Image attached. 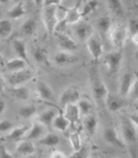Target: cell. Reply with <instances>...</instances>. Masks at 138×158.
Segmentation results:
<instances>
[{"mask_svg": "<svg viewBox=\"0 0 138 158\" xmlns=\"http://www.w3.org/2000/svg\"><path fill=\"white\" fill-rule=\"evenodd\" d=\"M43 20L48 35L54 33V30L58 23L57 9L61 5L60 1H44L43 3Z\"/></svg>", "mask_w": 138, "mask_h": 158, "instance_id": "cell-1", "label": "cell"}, {"mask_svg": "<svg viewBox=\"0 0 138 158\" xmlns=\"http://www.w3.org/2000/svg\"><path fill=\"white\" fill-rule=\"evenodd\" d=\"M89 78H90L92 94L94 98H95V100L98 104L105 103L108 91L105 82L103 81L100 73L98 72V69L96 67H92L90 72H89Z\"/></svg>", "mask_w": 138, "mask_h": 158, "instance_id": "cell-2", "label": "cell"}, {"mask_svg": "<svg viewBox=\"0 0 138 158\" xmlns=\"http://www.w3.org/2000/svg\"><path fill=\"white\" fill-rule=\"evenodd\" d=\"M108 35L112 46L118 52H121V49L123 48L126 43L128 36H129L127 31V27L122 24H112V26Z\"/></svg>", "mask_w": 138, "mask_h": 158, "instance_id": "cell-3", "label": "cell"}, {"mask_svg": "<svg viewBox=\"0 0 138 158\" xmlns=\"http://www.w3.org/2000/svg\"><path fill=\"white\" fill-rule=\"evenodd\" d=\"M36 73H37L36 69H34V68L32 69L26 68V69H23V70L11 72L8 74L7 81L12 87L20 86V85H22V84H24L25 82L29 81L30 79H32L36 75Z\"/></svg>", "mask_w": 138, "mask_h": 158, "instance_id": "cell-4", "label": "cell"}, {"mask_svg": "<svg viewBox=\"0 0 138 158\" xmlns=\"http://www.w3.org/2000/svg\"><path fill=\"white\" fill-rule=\"evenodd\" d=\"M122 61V53L121 52H112L107 53L103 57V63L107 67L108 73L115 74L120 69Z\"/></svg>", "mask_w": 138, "mask_h": 158, "instance_id": "cell-5", "label": "cell"}, {"mask_svg": "<svg viewBox=\"0 0 138 158\" xmlns=\"http://www.w3.org/2000/svg\"><path fill=\"white\" fill-rule=\"evenodd\" d=\"M121 133L124 143H134L137 140V131L128 118H123L121 121Z\"/></svg>", "mask_w": 138, "mask_h": 158, "instance_id": "cell-6", "label": "cell"}, {"mask_svg": "<svg viewBox=\"0 0 138 158\" xmlns=\"http://www.w3.org/2000/svg\"><path fill=\"white\" fill-rule=\"evenodd\" d=\"M79 100H80V91L75 86H70L61 93L59 104L63 109L70 104H76Z\"/></svg>", "mask_w": 138, "mask_h": 158, "instance_id": "cell-7", "label": "cell"}, {"mask_svg": "<svg viewBox=\"0 0 138 158\" xmlns=\"http://www.w3.org/2000/svg\"><path fill=\"white\" fill-rule=\"evenodd\" d=\"M87 48L90 52L92 58L95 60V62H98L100 60V58L103 56L104 53V46L100 38L94 36V35L91 38H89L87 41Z\"/></svg>", "mask_w": 138, "mask_h": 158, "instance_id": "cell-8", "label": "cell"}, {"mask_svg": "<svg viewBox=\"0 0 138 158\" xmlns=\"http://www.w3.org/2000/svg\"><path fill=\"white\" fill-rule=\"evenodd\" d=\"M105 104L107 108L108 109V111L113 112V113L121 110L122 108H124L127 105V103L123 97H121L120 95L117 96L111 93L108 94V96L105 100Z\"/></svg>", "mask_w": 138, "mask_h": 158, "instance_id": "cell-9", "label": "cell"}, {"mask_svg": "<svg viewBox=\"0 0 138 158\" xmlns=\"http://www.w3.org/2000/svg\"><path fill=\"white\" fill-rule=\"evenodd\" d=\"M103 136H104V139H105L106 142H108V144H112L116 147H121V148L125 146L124 141L118 136V133H117V131L116 130V127H106L105 131H104Z\"/></svg>", "mask_w": 138, "mask_h": 158, "instance_id": "cell-10", "label": "cell"}, {"mask_svg": "<svg viewBox=\"0 0 138 158\" xmlns=\"http://www.w3.org/2000/svg\"><path fill=\"white\" fill-rule=\"evenodd\" d=\"M74 33L80 41H88L89 38L93 36V27L86 21H79L75 24Z\"/></svg>", "mask_w": 138, "mask_h": 158, "instance_id": "cell-11", "label": "cell"}, {"mask_svg": "<svg viewBox=\"0 0 138 158\" xmlns=\"http://www.w3.org/2000/svg\"><path fill=\"white\" fill-rule=\"evenodd\" d=\"M134 80H135V72L128 71L123 74L120 85V95L121 97L124 98L127 95H129Z\"/></svg>", "mask_w": 138, "mask_h": 158, "instance_id": "cell-12", "label": "cell"}, {"mask_svg": "<svg viewBox=\"0 0 138 158\" xmlns=\"http://www.w3.org/2000/svg\"><path fill=\"white\" fill-rule=\"evenodd\" d=\"M56 38H57L58 47L61 49V52H72L74 51H76L77 48L76 43L65 33H57Z\"/></svg>", "mask_w": 138, "mask_h": 158, "instance_id": "cell-13", "label": "cell"}, {"mask_svg": "<svg viewBox=\"0 0 138 158\" xmlns=\"http://www.w3.org/2000/svg\"><path fill=\"white\" fill-rule=\"evenodd\" d=\"M46 127L43 126L41 123L39 122H34L32 127H30L29 131L27 132L26 136H25L24 139H28V140H36L42 138L44 135H46Z\"/></svg>", "mask_w": 138, "mask_h": 158, "instance_id": "cell-14", "label": "cell"}, {"mask_svg": "<svg viewBox=\"0 0 138 158\" xmlns=\"http://www.w3.org/2000/svg\"><path fill=\"white\" fill-rule=\"evenodd\" d=\"M53 60L57 64V65L63 66V65H67V64L75 63L78 60V57L76 56H74L73 53L60 51L54 56Z\"/></svg>", "mask_w": 138, "mask_h": 158, "instance_id": "cell-15", "label": "cell"}, {"mask_svg": "<svg viewBox=\"0 0 138 158\" xmlns=\"http://www.w3.org/2000/svg\"><path fill=\"white\" fill-rule=\"evenodd\" d=\"M12 46H13L15 52H16L17 56H19V58L23 59V60H25L30 65L26 42H25L24 40H22V39H15V40H13V42H12Z\"/></svg>", "mask_w": 138, "mask_h": 158, "instance_id": "cell-16", "label": "cell"}, {"mask_svg": "<svg viewBox=\"0 0 138 158\" xmlns=\"http://www.w3.org/2000/svg\"><path fill=\"white\" fill-rule=\"evenodd\" d=\"M79 6H80V3H77L75 6L65 9L66 14L65 17L63 18V21L65 22L66 25L77 24L79 21H81L82 16H81V12H79Z\"/></svg>", "mask_w": 138, "mask_h": 158, "instance_id": "cell-17", "label": "cell"}, {"mask_svg": "<svg viewBox=\"0 0 138 158\" xmlns=\"http://www.w3.org/2000/svg\"><path fill=\"white\" fill-rule=\"evenodd\" d=\"M64 116L69 121L70 125L75 127L79 123V117H80V111L77 106V104H70L65 107V113Z\"/></svg>", "mask_w": 138, "mask_h": 158, "instance_id": "cell-18", "label": "cell"}, {"mask_svg": "<svg viewBox=\"0 0 138 158\" xmlns=\"http://www.w3.org/2000/svg\"><path fill=\"white\" fill-rule=\"evenodd\" d=\"M30 130V127L28 126H19L17 127H13L8 135L5 137L9 141H20L23 140L26 136L27 132Z\"/></svg>", "mask_w": 138, "mask_h": 158, "instance_id": "cell-19", "label": "cell"}, {"mask_svg": "<svg viewBox=\"0 0 138 158\" xmlns=\"http://www.w3.org/2000/svg\"><path fill=\"white\" fill-rule=\"evenodd\" d=\"M7 91L13 98L17 99V100H20V101L29 100L30 95H31L29 89L26 86H23V85L11 87V88H9Z\"/></svg>", "mask_w": 138, "mask_h": 158, "instance_id": "cell-20", "label": "cell"}, {"mask_svg": "<svg viewBox=\"0 0 138 158\" xmlns=\"http://www.w3.org/2000/svg\"><path fill=\"white\" fill-rule=\"evenodd\" d=\"M37 94L38 96L44 101H52L53 100V92L48 84L43 81H39L37 84Z\"/></svg>", "mask_w": 138, "mask_h": 158, "instance_id": "cell-21", "label": "cell"}, {"mask_svg": "<svg viewBox=\"0 0 138 158\" xmlns=\"http://www.w3.org/2000/svg\"><path fill=\"white\" fill-rule=\"evenodd\" d=\"M16 151L21 156H30L36 152V147L31 140L23 139L21 140L16 147Z\"/></svg>", "mask_w": 138, "mask_h": 158, "instance_id": "cell-22", "label": "cell"}, {"mask_svg": "<svg viewBox=\"0 0 138 158\" xmlns=\"http://www.w3.org/2000/svg\"><path fill=\"white\" fill-rule=\"evenodd\" d=\"M56 108L58 110V115H56V117L54 118L53 123H52V127L60 131H65L68 128V127L70 126V123H69V121L65 118V116H64L62 109L58 108V107H56Z\"/></svg>", "mask_w": 138, "mask_h": 158, "instance_id": "cell-23", "label": "cell"}, {"mask_svg": "<svg viewBox=\"0 0 138 158\" xmlns=\"http://www.w3.org/2000/svg\"><path fill=\"white\" fill-rule=\"evenodd\" d=\"M83 125L85 127L86 131L88 132V135L92 136L95 135V132L97 131V127H98V118L95 114H90L85 117L83 121Z\"/></svg>", "mask_w": 138, "mask_h": 158, "instance_id": "cell-24", "label": "cell"}, {"mask_svg": "<svg viewBox=\"0 0 138 158\" xmlns=\"http://www.w3.org/2000/svg\"><path fill=\"white\" fill-rule=\"evenodd\" d=\"M55 117H56L55 110H54V109H49V110L43 112L41 115L39 116L38 122L41 123L42 125L46 127H51L53 120Z\"/></svg>", "mask_w": 138, "mask_h": 158, "instance_id": "cell-25", "label": "cell"}, {"mask_svg": "<svg viewBox=\"0 0 138 158\" xmlns=\"http://www.w3.org/2000/svg\"><path fill=\"white\" fill-rule=\"evenodd\" d=\"M29 64L23 60L21 58H12L10 60L6 61L5 63V67L8 71H11V72H15V71H19V70H23V69H26L27 66Z\"/></svg>", "mask_w": 138, "mask_h": 158, "instance_id": "cell-26", "label": "cell"}, {"mask_svg": "<svg viewBox=\"0 0 138 158\" xmlns=\"http://www.w3.org/2000/svg\"><path fill=\"white\" fill-rule=\"evenodd\" d=\"M25 14H26V10H25L24 2L20 1L15 4L14 6L7 12V16L9 19L17 20V19H20L23 16H25Z\"/></svg>", "mask_w": 138, "mask_h": 158, "instance_id": "cell-27", "label": "cell"}, {"mask_svg": "<svg viewBox=\"0 0 138 158\" xmlns=\"http://www.w3.org/2000/svg\"><path fill=\"white\" fill-rule=\"evenodd\" d=\"M59 142H60V138H59V136L52 132L46 133L42 138L39 139V143L41 145L49 146V147L56 146L57 144H59Z\"/></svg>", "mask_w": 138, "mask_h": 158, "instance_id": "cell-28", "label": "cell"}, {"mask_svg": "<svg viewBox=\"0 0 138 158\" xmlns=\"http://www.w3.org/2000/svg\"><path fill=\"white\" fill-rule=\"evenodd\" d=\"M34 59L38 63L47 64L48 63V51L43 47H38L33 52Z\"/></svg>", "mask_w": 138, "mask_h": 158, "instance_id": "cell-29", "label": "cell"}, {"mask_svg": "<svg viewBox=\"0 0 138 158\" xmlns=\"http://www.w3.org/2000/svg\"><path fill=\"white\" fill-rule=\"evenodd\" d=\"M112 26V19L108 15H104V16L100 17L97 21V28L102 34H108Z\"/></svg>", "mask_w": 138, "mask_h": 158, "instance_id": "cell-30", "label": "cell"}, {"mask_svg": "<svg viewBox=\"0 0 138 158\" xmlns=\"http://www.w3.org/2000/svg\"><path fill=\"white\" fill-rule=\"evenodd\" d=\"M37 27H38V25H37L36 20L34 19H28L23 23L22 27H21V31L25 36L31 37L34 33H36Z\"/></svg>", "mask_w": 138, "mask_h": 158, "instance_id": "cell-31", "label": "cell"}, {"mask_svg": "<svg viewBox=\"0 0 138 158\" xmlns=\"http://www.w3.org/2000/svg\"><path fill=\"white\" fill-rule=\"evenodd\" d=\"M13 31L12 23L9 19L0 20V38L7 39Z\"/></svg>", "mask_w": 138, "mask_h": 158, "instance_id": "cell-32", "label": "cell"}, {"mask_svg": "<svg viewBox=\"0 0 138 158\" xmlns=\"http://www.w3.org/2000/svg\"><path fill=\"white\" fill-rule=\"evenodd\" d=\"M108 6L113 15L123 16V14H124V9H123L122 3L118 1V0H110V1H108Z\"/></svg>", "mask_w": 138, "mask_h": 158, "instance_id": "cell-33", "label": "cell"}, {"mask_svg": "<svg viewBox=\"0 0 138 158\" xmlns=\"http://www.w3.org/2000/svg\"><path fill=\"white\" fill-rule=\"evenodd\" d=\"M69 141H70V144H71V146L73 148V150L74 151H78L82 147L80 132L75 131L74 132L70 133V135H69Z\"/></svg>", "mask_w": 138, "mask_h": 158, "instance_id": "cell-34", "label": "cell"}, {"mask_svg": "<svg viewBox=\"0 0 138 158\" xmlns=\"http://www.w3.org/2000/svg\"><path fill=\"white\" fill-rule=\"evenodd\" d=\"M37 113V108L34 105H28L24 106L19 109V116L23 118H30L34 116Z\"/></svg>", "mask_w": 138, "mask_h": 158, "instance_id": "cell-35", "label": "cell"}, {"mask_svg": "<svg viewBox=\"0 0 138 158\" xmlns=\"http://www.w3.org/2000/svg\"><path fill=\"white\" fill-rule=\"evenodd\" d=\"M77 106L79 108V111H80V114H83L84 116L90 115L92 109H93L92 103L89 100H86V99L79 100L78 103H77Z\"/></svg>", "mask_w": 138, "mask_h": 158, "instance_id": "cell-36", "label": "cell"}, {"mask_svg": "<svg viewBox=\"0 0 138 158\" xmlns=\"http://www.w3.org/2000/svg\"><path fill=\"white\" fill-rule=\"evenodd\" d=\"M99 5L98 1H87L84 4V7L82 8V12H81V16L85 17L87 15L91 14L92 12H94L97 9Z\"/></svg>", "mask_w": 138, "mask_h": 158, "instance_id": "cell-37", "label": "cell"}, {"mask_svg": "<svg viewBox=\"0 0 138 158\" xmlns=\"http://www.w3.org/2000/svg\"><path fill=\"white\" fill-rule=\"evenodd\" d=\"M69 158H89V148L87 145H82L78 151H74Z\"/></svg>", "mask_w": 138, "mask_h": 158, "instance_id": "cell-38", "label": "cell"}, {"mask_svg": "<svg viewBox=\"0 0 138 158\" xmlns=\"http://www.w3.org/2000/svg\"><path fill=\"white\" fill-rule=\"evenodd\" d=\"M127 31H128V35H129V36L138 33V18L129 20L128 26H127Z\"/></svg>", "mask_w": 138, "mask_h": 158, "instance_id": "cell-39", "label": "cell"}, {"mask_svg": "<svg viewBox=\"0 0 138 158\" xmlns=\"http://www.w3.org/2000/svg\"><path fill=\"white\" fill-rule=\"evenodd\" d=\"M129 95H130L131 99L138 101V73L137 72H135V80L132 85Z\"/></svg>", "mask_w": 138, "mask_h": 158, "instance_id": "cell-40", "label": "cell"}, {"mask_svg": "<svg viewBox=\"0 0 138 158\" xmlns=\"http://www.w3.org/2000/svg\"><path fill=\"white\" fill-rule=\"evenodd\" d=\"M13 128V123L9 120L0 121V132H7Z\"/></svg>", "mask_w": 138, "mask_h": 158, "instance_id": "cell-41", "label": "cell"}, {"mask_svg": "<svg viewBox=\"0 0 138 158\" xmlns=\"http://www.w3.org/2000/svg\"><path fill=\"white\" fill-rule=\"evenodd\" d=\"M0 158H13V155L7 150L4 144H0Z\"/></svg>", "mask_w": 138, "mask_h": 158, "instance_id": "cell-42", "label": "cell"}, {"mask_svg": "<svg viewBox=\"0 0 138 158\" xmlns=\"http://www.w3.org/2000/svg\"><path fill=\"white\" fill-rule=\"evenodd\" d=\"M49 158H67V156L60 150H53L51 153Z\"/></svg>", "mask_w": 138, "mask_h": 158, "instance_id": "cell-43", "label": "cell"}, {"mask_svg": "<svg viewBox=\"0 0 138 158\" xmlns=\"http://www.w3.org/2000/svg\"><path fill=\"white\" fill-rule=\"evenodd\" d=\"M5 88H6V81H5L2 74L0 73V94H4Z\"/></svg>", "mask_w": 138, "mask_h": 158, "instance_id": "cell-44", "label": "cell"}, {"mask_svg": "<svg viewBox=\"0 0 138 158\" xmlns=\"http://www.w3.org/2000/svg\"><path fill=\"white\" fill-rule=\"evenodd\" d=\"M128 118H129V121L133 123V126H134L136 128H138V115L135 114V115H129L128 116Z\"/></svg>", "mask_w": 138, "mask_h": 158, "instance_id": "cell-45", "label": "cell"}, {"mask_svg": "<svg viewBox=\"0 0 138 158\" xmlns=\"http://www.w3.org/2000/svg\"><path fill=\"white\" fill-rule=\"evenodd\" d=\"M130 40H131V43L134 44L135 47L138 48V33H136L134 35H131V36H130Z\"/></svg>", "mask_w": 138, "mask_h": 158, "instance_id": "cell-46", "label": "cell"}, {"mask_svg": "<svg viewBox=\"0 0 138 158\" xmlns=\"http://www.w3.org/2000/svg\"><path fill=\"white\" fill-rule=\"evenodd\" d=\"M5 109H6V104H5V102L2 98H0V115H2V114L4 113Z\"/></svg>", "mask_w": 138, "mask_h": 158, "instance_id": "cell-47", "label": "cell"}, {"mask_svg": "<svg viewBox=\"0 0 138 158\" xmlns=\"http://www.w3.org/2000/svg\"><path fill=\"white\" fill-rule=\"evenodd\" d=\"M134 7H135V9H136V13H137V15H138V3H135V4H134Z\"/></svg>", "mask_w": 138, "mask_h": 158, "instance_id": "cell-48", "label": "cell"}, {"mask_svg": "<svg viewBox=\"0 0 138 158\" xmlns=\"http://www.w3.org/2000/svg\"><path fill=\"white\" fill-rule=\"evenodd\" d=\"M135 58H136V60H137V62H138V49L135 52Z\"/></svg>", "mask_w": 138, "mask_h": 158, "instance_id": "cell-49", "label": "cell"}, {"mask_svg": "<svg viewBox=\"0 0 138 158\" xmlns=\"http://www.w3.org/2000/svg\"><path fill=\"white\" fill-rule=\"evenodd\" d=\"M89 158H98V157H96V156H92V157H89Z\"/></svg>", "mask_w": 138, "mask_h": 158, "instance_id": "cell-50", "label": "cell"}, {"mask_svg": "<svg viewBox=\"0 0 138 158\" xmlns=\"http://www.w3.org/2000/svg\"><path fill=\"white\" fill-rule=\"evenodd\" d=\"M0 60H2V57L1 56H0Z\"/></svg>", "mask_w": 138, "mask_h": 158, "instance_id": "cell-51", "label": "cell"}]
</instances>
